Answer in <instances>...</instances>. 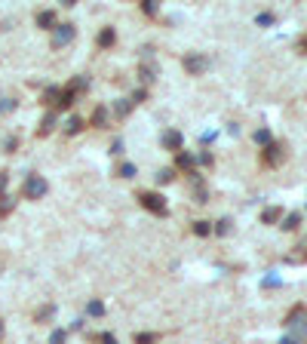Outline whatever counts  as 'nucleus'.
<instances>
[{
    "mask_svg": "<svg viewBox=\"0 0 307 344\" xmlns=\"http://www.w3.org/2000/svg\"><path fill=\"white\" fill-rule=\"evenodd\" d=\"M86 314H89V317H101V314H105V304H101V301H89V304H86Z\"/></svg>",
    "mask_w": 307,
    "mask_h": 344,
    "instance_id": "nucleus-24",
    "label": "nucleus"
},
{
    "mask_svg": "<svg viewBox=\"0 0 307 344\" xmlns=\"http://www.w3.org/2000/svg\"><path fill=\"white\" fill-rule=\"evenodd\" d=\"M200 160L194 157V154H187V151H181V154H175V166L178 169H187V172H194V166H197Z\"/></svg>",
    "mask_w": 307,
    "mask_h": 344,
    "instance_id": "nucleus-8",
    "label": "nucleus"
},
{
    "mask_svg": "<svg viewBox=\"0 0 307 344\" xmlns=\"http://www.w3.org/2000/svg\"><path fill=\"white\" fill-rule=\"evenodd\" d=\"M138 203L147 209V212H154V215H166L169 209H166V200L157 194V190H141L138 194Z\"/></svg>",
    "mask_w": 307,
    "mask_h": 344,
    "instance_id": "nucleus-3",
    "label": "nucleus"
},
{
    "mask_svg": "<svg viewBox=\"0 0 307 344\" xmlns=\"http://www.w3.org/2000/svg\"><path fill=\"white\" fill-rule=\"evenodd\" d=\"M286 329H289V338H295L298 344L307 341V304H295L286 317Z\"/></svg>",
    "mask_w": 307,
    "mask_h": 344,
    "instance_id": "nucleus-1",
    "label": "nucleus"
},
{
    "mask_svg": "<svg viewBox=\"0 0 307 344\" xmlns=\"http://www.w3.org/2000/svg\"><path fill=\"white\" fill-rule=\"evenodd\" d=\"M74 34H77L74 25H56V28H53V46H56V50L68 46V43L74 40Z\"/></svg>",
    "mask_w": 307,
    "mask_h": 344,
    "instance_id": "nucleus-5",
    "label": "nucleus"
},
{
    "mask_svg": "<svg viewBox=\"0 0 307 344\" xmlns=\"http://www.w3.org/2000/svg\"><path fill=\"white\" fill-rule=\"evenodd\" d=\"M7 184H10V175H7V172H0V197L7 194Z\"/></svg>",
    "mask_w": 307,
    "mask_h": 344,
    "instance_id": "nucleus-33",
    "label": "nucleus"
},
{
    "mask_svg": "<svg viewBox=\"0 0 307 344\" xmlns=\"http://www.w3.org/2000/svg\"><path fill=\"white\" fill-rule=\"evenodd\" d=\"M163 144H166L169 151H175V154H181V148H184V135H181L178 129H169V132H163Z\"/></svg>",
    "mask_w": 307,
    "mask_h": 344,
    "instance_id": "nucleus-7",
    "label": "nucleus"
},
{
    "mask_svg": "<svg viewBox=\"0 0 307 344\" xmlns=\"http://www.w3.org/2000/svg\"><path fill=\"white\" fill-rule=\"evenodd\" d=\"M304 50H307V40H304Z\"/></svg>",
    "mask_w": 307,
    "mask_h": 344,
    "instance_id": "nucleus-39",
    "label": "nucleus"
},
{
    "mask_svg": "<svg viewBox=\"0 0 307 344\" xmlns=\"http://www.w3.org/2000/svg\"><path fill=\"white\" fill-rule=\"evenodd\" d=\"M0 338H4V323H0Z\"/></svg>",
    "mask_w": 307,
    "mask_h": 344,
    "instance_id": "nucleus-38",
    "label": "nucleus"
},
{
    "mask_svg": "<svg viewBox=\"0 0 307 344\" xmlns=\"http://www.w3.org/2000/svg\"><path fill=\"white\" fill-rule=\"evenodd\" d=\"M111 154H123V141H120V138L111 144Z\"/></svg>",
    "mask_w": 307,
    "mask_h": 344,
    "instance_id": "nucleus-36",
    "label": "nucleus"
},
{
    "mask_svg": "<svg viewBox=\"0 0 307 344\" xmlns=\"http://www.w3.org/2000/svg\"><path fill=\"white\" fill-rule=\"evenodd\" d=\"M190 181H194V197H197V203H206V200H209V194H206L203 178H200L197 172H190Z\"/></svg>",
    "mask_w": 307,
    "mask_h": 344,
    "instance_id": "nucleus-10",
    "label": "nucleus"
},
{
    "mask_svg": "<svg viewBox=\"0 0 307 344\" xmlns=\"http://www.w3.org/2000/svg\"><path fill=\"white\" fill-rule=\"evenodd\" d=\"M200 163L203 166H212V154H200Z\"/></svg>",
    "mask_w": 307,
    "mask_h": 344,
    "instance_id": "nucleus-37",
    "label": "nucleus"
},
{
    "mask_svg": "<svg viewBox=\"0 0 307 344\" xmlns=\"http://www.w3.org/2000/svg\"><path fill=\"white\" fill-rule=\"evenodd\" d=\"M298 224H301V215H298V212H292V215H286V221H283L280 227H283V231H295Z\"/></svg>",
    "mask_w": 307,
    "mask_h": 344,
    "instance_id": "nucleus-21",
    "label": "nucleus"
},
{
    "mask_svg": "<svg viewBox=\"0 0 307 344\" xmlns=\"http://www.w3.org/2000/svg\"><path fill=\"white\" fill-rule=\"evenodd\" d=\"M74 99H77V95H74L71 89H62V99H59V105H56V108H59V111H65V108H71V105H74Z\"/></svg>",
    "mask_w": 307,
    "mask_h": 344,
    "instance_id": "nucleus-20",
    "label": "nucleus"
},
{
    "mask_svg": "<svg viewBox=\"0 0 307 344\" xmlns=\"http://www.w3.org/2000/svg\"><path fill=\"white\" fill-rule=\"evenodd\" d=\"M4 148H7V151H10V154H13V151H16V148H19V138H16V135H10V138H7V144H4Z\"/></svg>",
    "mask_w": 307,
    "mask_h": 344,
    "instance_id": "nucleus-34",
    "label": "nucleus"
},
{
    "mask_svg": "<svg viewBox=\"0 0 307 344\" xmlns=\"http://www.w3.org/2000/svg\"><path fill=\"white\" fill-rule=\"evenodd\" d=\"M117 175H120V178H135V166H132V163H123Z\"/></svg>",
    "mask_w": 307,
    "mask_h": 344,
    "instance_id": "nucleus-29",
    "label": "nucleus"
},
{
    "mask_svg": "<svg viewBox=\"0 0 307 344\" xmlns=\"http://www.w3.org/2000/svg\"><path fill=\"white\" fill-rule=\"evenodd\" d=\"M92 341H95V344H120V341H117V335H111V332H101V335H92Z\"/></svg>",
    "mask_w": 307,
    "mask_h": 344,
    "instance_id": "nucleus-22",
    "label": "nucleus"
},
{
    "mask_svg": "<svg viewBox=\"0 0 307 344\" xmlns=\"http://www.w3.org/2000/svg\"><path fill=\"white\" fill-rule=\"evenodd\" d=\"M0 212H4V215H7V212H13V197H7V194L0 197Z\"/></svg>",
    "mask_w": 307,
    "mask_h": 344,
    "instance_id": "nucleus-30",
    "label": "nucleus"
},
{
    "mask_svg": "<svg viewBox=\"0 0 307 344\" xmlns=\"http://www.w3.org/2000/svg\"><path fill=\"white\" fill-rule=\"evenodd\" d=\"M280 218H283V209H280V206H271V209L261 212V221H264V224H274V221H280Z\"/></svg>",
    "mask_w": 307,
    "mask_h": 344,
    "instance_id": "nucleus-15",
    "label": "nucleus"
},
{
    "mask_svg": "<svg viewBox=\"0 0 307 344\" xmlns=\"http://www.w3.org/2000/svg\"><path fill=\"white\" fill-rule=\"evenodd\" d=\"M271 22H274L271 13H261V16H258V25H271Z\"/></svg>",
    "mask_w": 307,
    "mask_h": 344,
    "instance_id": "nucleus-35",
    "label": "nucleus"
},
{
    "mask_svg": "<svg viewBox=\"0 0 307 344\" xmlns=\"http://www.w3.org/2000/svg\"><path fill=\"white\" fill-rule=\"evenodd\" d=\"M160 335L157 332H135V344H157Z\"/></svg>",
    "mask_w": 307,
    "mask_h": 344,
    "instance_id": "nucleus-17",
    "label": "nucleus"
},
{
    "mask_svg": "<svg viewBox=\"0 0 307 344\" xmlns=\"http://www.w3.org/2000/svg\"><path fill=\"white\" fill-rule=\"evenodd\" d=\"M114 43H117V31H114V28H101L98 31V46L101 50H111Z\"/></svg>",
    "mask_w": 307,
    "mask_h": 344,
    "instance_id": "nucleus-9",
    "label": "nucleus"
},
{
    "mask_svg": "<svg viewBox=\"0 0 307 344\" xmlns=\"http://www.w3.org/2000/svg\"><path fill=\"white\" fill-rule=\"evenodd\" d=\"M43 95H46V102H49V105H59L62 89H59V86H46V92H43Z\"/></svg>",
    "mask_w": 307,
    "mask_h": 344,
    "instance_id": "nucleus-25",
    "label": "nucleus"
},
{
    "mask_svg": "<svg viewBox=\"0 0 307 344\" xmlns=\"http://www.w3.org/2000/svg\"><path fill=\"white\" fill-rule=\"evenodd\" d=\"M132 99H117V102H114V114H117V117L123 120V117H129V114H132Z\"/></svg>",
    "mask_w": 307,
    "mask_h": 344,
    "instance_id": "nucleus-11",
    "label": "nucleus"
},
{
    "mask_svg": "<svg viewBox=\"0 0 307 344\" xmlns=\"http://www.w3.org/2000/svg\"><path fill=\"white\" fill-rule=\"evenodd\" d=\"M65 89H71L74 95H83V92L89 89V80H86V77H83V74H80V77H74V80H71V83H68Z\"/></svg>",
    "mask_w": 307,
    "mask_h": 344,
    "instance_id": "nucleus-13",
    "label": "nucleus"
},
{
    "mask_svg": "<svg viewBox=\"0 0 307 344\" xmlns=\"http://www.w3.org/2000/svg\"><path fill=\"white\" fill-rule=\"evenodd\" d=\"M80 129H83V120L80 117H68V123H65V132L68 135H77Z\"/></svg>",
    "mask_w": 307,
    "mask_h": 344,
    "instance_id": "nucleus-18",
    "label": "nucleus"
},
{
    "mask_svg": "<svg viewBox=\"0 0 307 344\" xmlns=\"http://www.w3.org/2000/svg\"><path fill=\"white\" fill-rule=\"evenodd\" d=\"M46 190H49V184H46V178H43V175H28V178H25V184H22L25 200H43Z\"/></svg>",
    "mask_w": 307,
    "mask_h": 344,
    "instance_id": "nucleus-2",
    "label": "nucleus"
},
{
    "mask_svg": "<svg viewBox=\"0 0 307 344\" xmlns=\"http://www.w3.org/2000/svg\"><path fill=\"white\" fill-rule=\"evenodd\" d=\"M141 10H144L147 16H157V4H154V0H144V4H141Z\"/></svg>",
    "mask_w": 307,
    "mask_h": 344,
    "instance_id": "nucleus-31",
    "label": "nucleus"
},
{
    "mask_svg": "<svg viewBox=\"0 0 307 344\" xmlns=\"http://www.w3.org/2000/svg\"><path fill=\"white\" fill-rule=\"evenodd\" d=\"M53 129H56V111H49V114H46V117L40 120V126H37V135H40V138H43V135H49Z\"/></svg>",
    "mask_w": 307,
    "mask_h": 344,
    "instance_id": "nucleus-12",
    "label": "nucleus"
},
{
    "mask_svg": "<svg viewBox=\"0 0 307 344\" xmlns=\"http://www.w3.org/2000/svg\"><path fill=\"white\" fill-rule=\"evenodd\" d=\"M215 234H230V218H221V221H215V227H212Z\"/></svg>",
    "mask_w": 307,
    "mask_h": 344,
    "instance_id": "nucleus-26",
    "label": "nucleus"
},
{
    "mask_svg": "<svg viewBox=\"0 0 307 344\" xmlns=\"http://www.w3.org/2000/svg\"><path fill=\"white\" fill-rule=\"evenodd\" d=\"M206 68H209V59H206V56H200V53L184 56V71H187V74H194V77H197V74H203Z\"/></svg>",
    "mask_w": 307,
    "mask_h": 344,
    "instance_id": "nucleus-6",
    "label": "nucleus"
},
{
    "mask_svg": "<svg viewBox=\"0 0 307 344\" xmlns=\"http://www.w3.org/2000/svg\"><path fill=\"white\" fill-rule=\"evenodd\" d=\"M65 341H68V332H65V329H56V332L49 335V344H65Z\"/></svg>",
    "mask_w": 307,
    "mask_h": 344,
    "instance_id": "nucleus-27",
    "label": "nucleus"
},
{
    "mask_svg": "<svg viewBox=\"0 0 307 344\" xmlns=\"http://www.w3.org/2000/svg\"><path fill=\"white\" fill-rule=\"evenodd\" d=\"M144 99H147V89H135L132 92V105H141Z\"/></svg>",
    "mask_w": 307,
    "mask_h": 344,
    "instance_id": "nucleus-32",
    "label": "nucleus"
},
{
    "mask_svg": "<svg viewBox=\"0 0 307 344\" xmlns=\"http://www.w3.org/2000/svg\"><path fill=\"white\" fill-rule=\"evenodd\" d=\"M37 25H40V28H46V31H53V28H56V13H53V10L37 13Z\"/></svg>",
    "mask_w": 307,
    "mask_h": 344,
    "instance_id": "nucleus-14",
    "label": "nucleus"
},
{
    "mask_svg": "<svg viewBox=\"0 0 307 344\" xmlns=\"http://www.w3.org/2000/svg\"><path fill=\"white\" fill-rule=\"evenodd\" d=\"M255 141H258V144H264V148H267V144H271V141H274V138H271V132H267V129H258V132H255Z\"/></svg>",
    "mask_w": 307,
    "mask_h": 344,
    "instance_id": "nucleus-28",
    "label": "nucleus"
},
{
    "mask_svg": "<svg viewBox=\"0 0 307 344\" xmlns=\"http://www.w3.org/2000/svg\"><path fill=\"white\" fill-rule=\"evenodd\" d=\"M92 123H95V126H108V108H105V105H95V111H92Z\"/></svg>",
    "mask_w": 307,
    "mask_h": 344,
    "instance_id": "nucleus-16",
    "label": "nucleus"
},
{
    "mask_svg": "<svg viewBox=\"0 0 307 344\" xmlns=\"http://www.w3.org/2000/svg\"><path fill=\"white\" fill-rule=\"evenodd\" d=\"M194 234L197 237H209L212 234V221H194Z\"/></svg>",
    "mask_w": 307,
    "mask_h": 344,
    "instance_id": "nucleus-19",
    "label": "nucleus"
},
{
    "mask_svg": "<svg viewBox=\"0 0 307 344\" xmlns=\"http://www.w3.org/2000/svg\"><path fill=\"white\" fill-rule=\"evenodd\" d=\"M286 160V144L283 141H271L264 151H261V163L264 166H280Z\"/></svg>",
    "mask_w": 307,
    "mask_h": 344,
    "instance_id": "nucleus-4",
    "label": "nucleus"
},
{
    "mask_svg": "<svg viewBox=\"0 0 307 344\" xmlns=\"http://www.w3.org/2000/svg\"><path fill=\"white\" fill-rule=\"evenodd\" d=\"M154 178H157V184H169V181L175 178V169H160V172L154 175Z\"/></svg>",
    "mask_w": 307,
    "mask_h": 344,
    "instance_id": "nucleus-23",
    "label": "nucleus"
}]
</instances>
